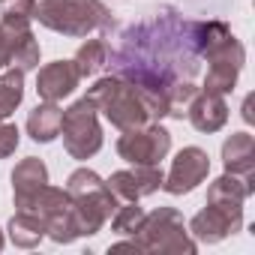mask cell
I'll return each mask as SVG.
<instances>
[{
	"label": "cell",
	"mask_w": 255,
	"mask_h": 255,
	"mask_svg": "<svg viewBox=\"0 0 255 255\" xmlns=\"http://www.w3.org/2000/svg\"><path fill=\"white\" fill-rule=\"evenodd\" d=\"M135 240L141 252H159V255H192L195 252V240L183 228V216L174 207H159L153 213H144V222L135 231Z\"/></svg>",
	"instance_id": "277c9868"
},
{
	"label": "cell",
	"mask_w": 255,
	"mask_h": 255,
	"mask_svg": "<svg viewBox=\"0 0 255 255\" xmlns=\"http://www.w3.org/2000/svg\"><path fill=\"white\" fill-rule=\"evenodd\" d=\"M60 135H63V147L72 159H90L102 147V129H99V120H96V105L87 96H81L78 102H72L63 111Z\"/></svg>",
	"instance_id": "5b68a950"
},
{
	"label": "cell",
	"mask_w": 255,
	"mask_h": 255,
	"mask_svg": "<svg viewBox=\"0 0 255 255\" xmlns=\"http://www.w3.org/2000/svg\"><path fill=\"white\" fill-rule=\"evenodd\" d=\"M9 66V48H6V36L0 33V69Z\"/></svg>",
	"instance_id": "484cf974"
},
{
	"label": "cell",
	"mask_w": 255,
	"mask_h": 255,
	"mask_svg": "<svg viewBox=\"0 0 255 255\" xmlns=\"http://www.w3.org/2000/svg\"><path fill=\"white\" fill-rule=\"evenodd\" d=\"M45 183H48V168H45V162L36 159V156L21 159V162L15 165V171H12V195H15V207L24 210L27 201H30Z\"/></svg>",
	"instance_id": "9a60e30c"
},
{
	"label": "cell",
	"mask_w": 255,
	"mask_h": 255,
	"mask_svg": "<svg viewBox=\"0 0 255 255\" xmlns=\"http://www.w3.org/2000/svg\"><path fill=\"white\" fill-rule=\"evenodd\" d=\"M243 120L252 123V96H246V102H243Z\"/></svg>",
	"instance_id": "4316f807"
},
{
	"label": "cell",
	"mask_w": 255,
	"mask_h": 255,
	"mask_svg": "<svg viewBox=\"0 0 255 255\" xmlns=\"http://www.w3.org/2000/svg\"><path fill=\"white\" fill-rule=\"evenodd\" d=\"M207 171H210L207 153H204L201 147H183V150L174 156L168 177H162V189H165L168 195H186V192H192L198 183H204Z\"/></svg>",
	"instance_id": "9c48e42d"
},
{
	"label": "cell",
	"mask_w": 255,
	"mask_h": 255,
	"mask_svg": "<svg viewBox=\"0 0 255 255\" xmlns=\"http://www.w3.org/2000/svg\"><path fill=\"white\" fill-rule=\"evenodd\" d=\"M204 60L210 63V66H207V75H204V90L225 96V93H231L234 84H237V75H240V69H243L246 51H243L240 39L231 33V36H228L213 54H207Z\"/></svg>",
	"instance_id": "52a82bcc"
},
{
	"label": "cell",
	"mask_w": 255,
	"mask_h": 255,
	"mask_svg": "<svg viewBox=\"0 0 255 255\" xmlns=\"http://www.w3.org/2000/svg\"><path fill=\"white\" fill-rule=\"evenodd\" d=\"M45 237V222L30 213V210H18L12 219H9V240L21 249H33L39 246V240Z\"/></svg>",
	"instance_id": "d6986e66"
},
{
	"label": "cell",
	"mask_w": 255,
	"mask_h": 255,
	"mask_svg": "<svg viewBox=\"0 0 255 255\" xmlns=\"http://www.w3.org/2000/svg\"><path fill=\"white\" fill-rule=\"evenodd\" d=\"M24 99V72L21 69H9L0 75V120H6Z\"/></svg>",
	"instance_id": "44dd1931"
},
{
	"label": "cell",
	"mask_w": 255,
	"mask_h": 255,
	"mask_svg": "<svg viewBox=\"0 0 255 255\" xmlns=\"http://www.w3.org/2000/svg\"><path fill=\"white\" fill-rule=\"evenodd\" d=\"M222 162L228 174L246 177L249 186L255 189V138L249 132H234L222 144Z\"/></svg>",
	"instance_id": "5bb4252c"
},
{
	"label": "cell",
	"mask_w": 255,
	"mask_h": 255,
	"mask_svg": "<svg viewBox=\"0 0 255 255\" xmlns=\"http://www.w3.org/2000/svg\"><path fill=\"white\" fill-rule=\"evenodd\" d=\"M21 141V132H18V126L15 123H6V120H0V159H6L15 153Z\"/></svg>",
	"instance_id": "d4e9b609"
},
{
	"label": "cell",
	"mask_w": 255,
	"mask_h": 255,
	"mask_svg": "<svg viewBox=\"0 0 255 255\" xmlns=\"http://www.w3.org/2000/svg\"><path fill=\"white\" fill-rule=\"evenodd\" d=\"M141 222H144V210L138 207V201H123V207H117L111 213V231H117V234H132L135 237Z\"/></svg>",
	"instance_id": "603a6c76"
},
{
	"label": "cell",
	"mask_w": 255,
	"mask_h": 255,
	"mask_svg": "<svg viewBox=\"0 0 255 255\" xmlns=\"http://www.w3.org/2000/svg\"><path fill=\"white\" fill-rule=\"evenodd\" d=\"M0 249H3V231H0Z\"/></svg>",
	"instance_id": "83f0119b"
},
{
	"label": "cell",
	"mask_w": 255,
	"mask_h": 255,
	"mask_svg": "<svg viewBox=\"0 0 255 255\" xmlns=\"http://www.w3.org/2000/svg\"><path fill=\"white\" fill-rule=\"evenodd\" d=\"M78 72H75V63L72 60H54L48 66L39 69L36 75V93L42 102H60L66 99L75 87H78Z\"/></svg>",
	"instance_id": "7c38bea8"
},
{
	"label": "cell",
	"mask_w": 255,
	"mask_h": 255,
	"mask_svg": "<svg viewBox=\"0 0 255 255\" xmlns=\"http://www.w3.org/2000/svg\"><path fill=\"white\" fill-rule=\"evenodd\" d=\"M60 120L63 111L57 108V102H42L27 114V135L39 144H48L60 135Z\"/></svg>",
	"instance_id": "e0dca14e"
},
{
	"label": "cell",
	"mask_w": 255,
	"mask_h": 255,
	"mask_svg": "<svg viewBox=\"0 0 255 255\" xmlns=\"http://www.w3.org/2000/svg\"><path fill=\"white\" fill-rule=\"evenodd\" d=\"M33 12H36V0H6L3 12H0V27L24 30V27H30Z\"/></svg>",
	"instance_id": "7402d4cb"
},
{
	"label": "cell",
	"mask_w": 255,
	"mask_h": 255,
	"mask_svg": "<svg viewBox=\"0 0 255 255\" xmlns=\"http://www.w3.org/2000/svg\"><path fill=\"white\" fill-rule=\"evenodd\" d=\"M117 210V198L111 195L108 186L84 195V198H75V219H78V231L81 237H90L96 231H102V225L111 219V213Z\"/></svg>",
	"instance_id": "8fae6325"
},
{
	"label": "cell",
	"mask_w": 255,
	"mask_h": 255,
	"mask_svg": "<svg viewBox=\"0 0 255 255\" xmlns=\"http://www.w3.org/2000/svg\"><path fill=\"white\" fill-rule=\"evenodd\" d=\"M102 186H105V180H102L96 171H90V168H78V171H72L69 180H66V192H69L72 201H75V198H84V195H90V192H96V189H102Z\"/></svg>",
	"instance_id": "cb8c5ba5"
},
{
	"label": "cell",
	"mask_w": 255,
	"mask_h": 255,
	"mask_svg": "<svg viewBox=\"0 0 255 255\" xmlns=\"http://www.w3.org/2000/svg\"><path fill=\"white\" fill-rule=\"evenodd\" d=\"M0 33L6 36V48H9V66L21 69V72H30L39 66V42L33 36L30 27L24 30H6L0 27Z\"/></svg>",
	"instance_id": "2e32d148"
},
{
	"label": "cell",
	"mask_w": 255,
	"mask_h": 255,
	"mask_svg": "<svg viewBox=\"0 0 255 255\" xmlns=\"http://www.w3.org/2000/svg\"><path fill=\"white\" fill-rule=\"evenodd\" d=\"M162 177L165 174L159 165H132L129 171H114L105 180V186L111 189V195L117 201H138V198L162 189Z\"/></svg>",
	"instance_id": "30bf717a"
},
{
	"label": "cell",
	"mask_w": 255,
	"mask_h": 255,
	"mask_svg": "<svg viewBox=\"0 0 255 255\" xmlns=\"http://www.w3.org/2000/svg\"><path fill=\"white\" fill-rule=\"evenodd\" d=\"M171 150V135L159 123H144L138 129H126L117 138V156L132 165H159Z\"/></svg>",
	"instance_id": "8992f818"
},
{
	"label": "cell",
	"mask_w": 255,
	"mask_h": 255,
	"mask_svg": "<svg viewBox=\"0 0 255 255\" xmlns=\"http://www.w3.org/2000/svg\"><path fill=\"white\" fill-rule=\"evenodd\" d=\"M255 189L249 186L246 177H237V174H222L216 177L210 186H207V204H243Z\"/></svg>",
	"instance_id": "ac0fdd59"
},
{
	"label": "cell",
	"mask_w": 255,
	"mask_h": 255,
	"mask_svg": "<svg viewBox=\"0 0 255 255\" xmlns=\"http://www.w3.org/2000/svg\"><path fill=\"white\" fill-rule=\"evenodd\" d=\"M243 228V204H207L192 216L189 234L201 243H219Z\"/></svg>",
	"instance_id": "ba28073f"
},
{
	"label": "cell",
	"mask_w": 255,
	"mask_h": 255,
	"mask_svg": "<svg viewBox=\"0 0 255 255\" xmlns=\"http://www.w3.org/2000/svg\"><path fill=\"white\" fill-rule=\"evenodd\" d=\"M111 57L123 81L135 84L138 90L165 96L174 84L189 81L198 69V51L192 45V21L156 12V18L126 30L120 48Z\"/></svg>",
	"instance_id": "6da1fadb"
},
{
	"label": "cell",
	"mask_w": 255,
	"mask_h": 255,
	"mask_svg": "<svg viewBox=\"0 0 255 255\" xmlns=\"http://www.w3.org/2000/svg\"><path fill=\"white\" fill-rule=\"evenodd\" d=\"M87 99L96 105V111H102L108 117L111 126H117L120 132L126 129H138V126L150 123V114L138 96V90L123 81L120 75H108V78H99L90 90H87Z\"/></svg>",
	"instance_id": "3957f363"
},
{
	"label": "cell",
	"mask_w": 255,
	"mask_h": 255,
	"mask_svg": "<svg viewBox=\"0 0 255 255\" xmlns=\"http://www.w3.org/2000/svg\"><path fill=\"white\" fill-rule=\"evenodd\" d=\"M186 117L189 123L195 126L198 132H219L225 120H228V105L219 93H210V90H198L192 96V102L186 105Z\"/></svg>",
	"instance_id": "4fadbf2b"
},
{
	"label": "cell",
	"mask_w": 255,
	"mask_h": 255,
	"mask_svg": "<svg viewBox=\"0 0 255 255\" xmlns=\"http://www.w3.org/2000/svg\"><path fill=\"white\" fill-rule=\"evenodd\" d=\"M33 18L63 36H87L93 30L108 33L114 27L111 12L99 3V0H39Z\"/></svg>",
	"instance_id": "7a4b0ae2"
},
{
	"label": "cell",
	"mask_w": 255,
	"mask_h": 255,
	"mask_svg": "<svg viewBox=\"0 0 255 255\" xmlns=\"http://www.w3.org/2000/svg\"><path fill=\"white\" fill-rule=\"evenodd\" d=\"M72 63H75L78 78H90V75H96L102 66H108V45H105L102 39H87V42L75 51Z\"/></svg>",
	"instance_id": "ffe728a7"
}]
</instances>
